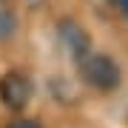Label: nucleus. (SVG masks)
<instances>
[{
	"label": "nucleus",
	"mask_w": 128,
	"mask_h": 128,
	"mask_svg": "<svg viewBox=\"0 0 128 128\" xmlns=\"http://www.w3.org/2000/svg\"><path fill=\"white\" fill-rule=\"evenodd\" d=\"M77 66H80L82 80L91 88H97V91H114L120 86V80H122L120 66L114 63V57L102 54V51H88Z\"/></svg>",
	"instance_id": "1"
},
{
	"label": "nucleus",
	"mask_w": 128,
	"mask_h": 128,
	"mask_svg": "<svg viewBox=\"0 0 128 128\" xmlns=\"http://www.w3.org/2000/svg\"><path fill=\"white\" fill-rule=\"evenodd\" d=\"M0 100H3L6 108L12 111H23L28 100H32V82H28L26 74L20 71H9L0 77Z\"/></svg>",
	"instance_id": "2"
},
{
	"label": "nucleus",
	"mask_w": 128,
	"mask_h": 128,
	"mask_svg": "<svg viewBox=\"0 0 128 128\" xmlns=\"http://www.w3.org/2000/svg\"><path fill=\"white\" fill-rule=\"evenodd\" d=\"M57 34H60L63 48L68 51L77 63L88 54V51H91V37H88V32L77 23V20H71V17L60 20V23H57Z\"/></svg>",
	"instance_id": "3"
},
{
	"label": "nucleus",
	"mask_w": 128,
	"mask_h": 128,
	"mask_svg": "<svg viewBox=\"0 0 128 128\" xmlns=\"http://www.w3.org/2000/svg\"><path fill=\"white\" fill-rule=\"evenodd\" d=\"M14 34H17V17L9 9H0V43L12 40Z\"/></svg>",
	"instance_id": "4"
},
{
	"label": "nucleus",
	"mask_w": 128,
	"mask_h": 128,
	"mask_svg": "<svg viewBox=\"0 0 128 128\" xmlns=\"http://www.w3.org/2000/svg\"><path fill=\"white\" fill-rule=\"evenodd\" d=\"M9 128H40L37 120H17V122H12Z\"/></svg>",
	"instance_id": "5"
},
{
	"label": "nucleus",
	"mask_w": 128,
	"mask_h": 128,
	"mask_svg": "<svg viewBox=\"0 0 128 128\" xmlns=\"http://www.w3.org/2000/svg\"><path fill=\"white\" fill-rule=\"evenodd\" d=\"M111 3H114V9H117V12L128 20V0H111Z\"/></svg>",
	"instance_id": "6"
}]
</instances>
